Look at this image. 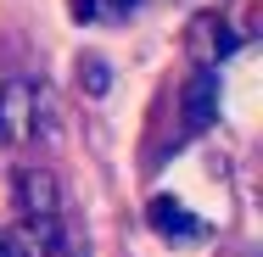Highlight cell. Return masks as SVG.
<instances>
[{
	"label": "cell",
	"instance_id": "cell-1",
	"mask_svg": "<svg viewBox=\"0 0 263 257\" xmlns=\"http://www.w3.org/2000/svg\"><path fill=\"white\" fill-rule=\"evenodd\" d=\"M51 140H56L51 90L34 78H6L0 84V146L28 151V146H51Z\"/></svg>",
	"mask_w": 263,
	"mask_h": 257
},
{
	"label": "cell",
	"instance_id": "cell-2",
	"mask_svg": "<svg viewBox=\"0 0 263 257\" xmlns=\"http://www.w3.org/2000/svg\"><path fill=\"white\" fill-rule=\"evenodd\" d=\"M11 207H17V224H45V218H62V190L45 168H17Z\"/></svg>",
	"mask_w": 263,
	"mask_h": 257
},
{
	"label": "cell",
	"instance_id": "cell-3",
	"mask_svg": "<svg viewBox=\"0 0 263 257\" xmlns=\"http://www.w3.org/2000/svg\"><path fill=\"white\" fill-rule=\"evenodd\" d=\"M213 117H218V73H196L179 95V134H202Z\"/></svg>",
	"mask_w": 263,
	"mask_h": 257
},
{
	"label": "cell",
	"instance_id": "cell-4",
	"mask_svg": "<svg viewBox=\"0 0 263 257\" xmlns=\"http://www.w3.org/2000/svg\"><path fill=\"white\" fill-rule=\"evenodd\" d=\"M146 218H152V229H157L162 241H202V229H208V224H202L191 207L174 202V196H152Z\"/></svg>",
	"mask_w": 263,
	"mask_h": 257
},
{
	"label": "cell",
	"instance_id": "cell-5",
	"mask_svg": "<svg viewBox=\"0 0 263 257\" xmlns=\"http://www.w3.org/2000/svg\"><path fill=\"white\" fill-rule=\"evenodd\" d=\"M196 39H208V51H202V56H230L235 45H241V39H235L218 17H202V23H196Z\"/></svg>",
	"mask_w": 263,
	"mask_h": 257
},
{
	"label": "cell",
	"instance_id": "cell-6",
	"mask_svg": "<svg viewBox=\"0 0 263 257\" xmlns=\"http://www.w3.org/2000/svg\"><path fill=\"white\" fill-rule=\"evenodd\" d=\"M123 11H135V0H73L79 23H101V17H123Z\"/></svg>",
	"mask_w": 263,
	"mask_h": 257
},
{
	"label": "cell",
	"instance_id": "cell-7",
	"mask_svg": "<svg viewBox=\"0 0 263 257\" xmlns=\"http://www.w3.org/2000/svg\"><path fill=\"white\" fill-rule=\"evenodd\" d=\"M79 84H84V95H106L112 90V73H106V62H79Z\"/></svg>",
	"mask_w": 263,
	"mask_h": 257
},
{
	"label": "cell",
	"instance_id": "cell-8",
	"mask_svg": "<svg viewBox=\"0 0 263 257\" xmlns=\"http://www.w3.org/2000/svg\"><path fill=\"white\" fill-rule=\"evenodd\" d=\"M0 257H28L23 241H17V229H0Z\"/></svg>",
	"mask_w": 263,
	"mask_h": 257
}]
</instances>
